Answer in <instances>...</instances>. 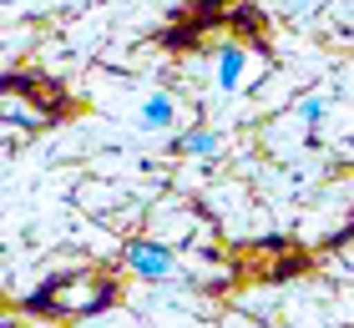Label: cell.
<instances>
[{
	"label": "cell",
	"instance_id": "6",
	"mask_svg": "<svg viewBox=\"0 0 354 328\" xmlns=\"http://www.w3.org/2000/svg\"><path fill=\"white\" fill-rule=\"evenodd\" d=\"M183 152H187V157H213V152H218V137H213V131H187V137H183Z\"/></svg>",
	"mask_w": 354,
	"mask_h": 328
},
{
	"label": "cell",
	"instance_id": "5",
	"mask_svg": "<svg viewBox=\"0 0 354 328\" xmlns=\"http://www.w3.org/2000/svg\"><path fill=\"white\" fill-rule=\"evenodd\" d=\"M172 96L167 91H152L147 96V102H142V126H147V131H162V126H172Z\"/></svg>",
	"mask_w": 354,
	"mask_h": 328
},
{
	"label": "cell",
	"instance_id": "3",
	"mask_svg": "<svg viewBox=\"0 0 354 328\" xmlns=\"http://www.w3.org/2000/svg\"><path fill=\"white\" fill-rule=\"evenodd\" d=\"M132 268L142 273V278H167L172 273V253L162 248V242H132Z\"/></svg>",
	"mask_w": 354,
	"mask_h": 328
},
{
	"label": "cell",
	"instance_id": "1",
	"mask_svg": "<svg viewBox=\"0 0 354 328\" xmlns=\"http://www.w3.org/2000/svg\"><path fill=\"white\" fill-rule=\"evenodd\" d=\"M111 303V278L102 273H76V278H56L51 288L36 298V308H51V313H66V318H86L96 308Z\"/></svg>",
	"mask_w": 354,
	"mask_h": 328
},
{
	"label": "cell",
	"instance_id": "2",
	"mask_svg": "<svg viewBox=\"0 0 354 328\" xmlns=\"http://www.w3.org/2000/svg\"><path fill=\"white\" fill-rule=\"evenodd\" d=\"M0 122H6V126H46L51 111L30 102L21 81H0Z\"/></svg>",
	"mask_w": 354,
	"mask_h": 328
},
{
	"label": "cell",
	"instance_id": "4",
	"mask_svg": "<svg viewBox=\"0 0 354 328\" xmlns=\"http://www.w3.org/2000/svg\"><path fill=\"white\" fill-rule=\"evenodd\" d=\"M243 46H223V56H218V91H238V81H243Z\"/></svg>",
	"mask_w": 354,
	"mask_h": 328
},
{
	"label": "cell",
	"instance_id": "7",
	"mask_svg": "<svg viewBox=\"0 0 354 328\" xmlns=\"http://www.w3.org/2000/svg\"><path fill=\"white\" fill-rule=\"evenodd\" d=\"M319 117H324V96H309V102H299V122H304V126H314Z\"/></svg>",
	"mask_w": 354,
	"mask_h": 328
}]
</instances>
